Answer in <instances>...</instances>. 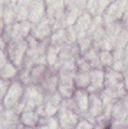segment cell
<instances>
[{
  "mask_svg": "<svg viewBox=\"0 0 128 129\" xmlns=\"http://www.w3.org/2000/svg\"><path fill=\"white\" fill-rule=\"evenodd\" d=\"M76 69L75 60H66L59 63L57 91L63 98L72 97L76 89L75 83Z\"/></svg>",
  "mask_w": 128,
  "mask_h": 129,
  "instance_id": "1",
  "label": "cell"
},
{
  "mask_svg": "<svg viewBox=\"0 0 128 129\" xmlns=\"http://www.w3.org/2000/svg\"><path fill=\"white\" fill-rule=\"evenodd\" d=\"M22 101L25 105L24 110H35L41 116H44L45 96L38 85L25 86Z\"/></svg>",
  "mask_w": 128,
  "mask_h": 129,
  "instance_id": "2",
  "label": "cell"
},
{
  "mask_svg": "<svg viewBox=\"0 0 128 129\" xmlns=\"http://www.w3.org/2000/svg\"><path fill=\"white\" fill-rule=\"evenodd\" d=\"M28 44L26 39L11 40L6 45V54L10 61L14 63L18 70L22 68Z\"/></svg>",
  "mask_w": 128,
  "mask_h": 129,
  "instance_id": "3",
  "label": "cell"
},
{
  "mask_svg": "<svg viewBox=\"0 0 128 129\" xmlns=\"http://www.w3.org/2000/svg\"><path fill=\"white\" fill-rule=\"evenodd\" d=\"M32 25L28 21L14 22L11 24L5 25L2 37L6 44L11 40L26 39L29 34Z\"/></svg>",
  "mask_w": 128,
  "mask_h": 129,
  "instance_id": "4",
  "label": "cell"
},
{
  "mask_svg": "<svg viewBox=\"0 0 128 129\" xmlns=\"http://www.w3.org/2000/svg\"><path fill=\"white\" fill-rule=\"evenodd\" d=\"M25 86L16 78L11 81L8 91L2 100L3 107L12 109L23 98Z\"/></svg>",
  "mask_w": 128,
  "mask_h": 129,
  "instance_id": "5",
  "label": "cell"
},
{
  "mask_svg": "<svg viewBox=\"0 0 128 129\" xmlns=\"http://www.w3.org/2000/svg\"><path fill=\"white\" fill-rule=\"evenodd\" d=\"M58 67L59 64L48 66L41 82L38 85L45 97L57 91Z\"/></svg>",
  "mask_w": 128,
  "mask_h": 129,
  "instance_id": "6",
  "label": "cell"
},
{
  "mask_svg": "<svg viewBox=\"0 0 128 129\" xmlns=\"http://www.w3.org/2000/svg\"><path fill=\"white\" fill-rule=\"evenodd\" d=\"M56 116L59 122L60 128L64 129L75 128L81 117L80 115L74 110L63 105L60 106Z\"/></svg>",
  "mask_w": 128,
  "mask_h": 129,
  "instance_id": "7",
  "label": "cell"
},
{
  "mask_svg": "<svg viewBox=\"0 0 128 129\" xmlns=\"http://www.w3.org/2000/svg\"><path fill=\"white\" fill-rule=\"evenodd\" d=\"M103 101L100 94H89L88 111L83 117L95 125L96 119L103 113Z\"/></svg>",
  "mask_w": 128,
  "mask_h": 129,
  "instance_id": "8",
  "label": "cell"
},
{
  "mask_svg": "<svg viewBox=\"0 0 128 129\" xmlns=\"http://www.w3.org/2000/svg\"><path fill=\"white\" fill-rule=\"evenodd\" d=\"M105 87V71L103 68H93L91 71V83L85 88L89 94H100Z\"/></svg>",
  "mask_w": 128,
  "mask_h": 129,
  "instance_id": "9",
  "label": "cell"
},
{
  "mask_svg": "<svg viewBox=\"0 0 128 129\" xmlns=\"http://www.w3.org/2000/svg\"><path fill=\"white\" fill-rule=\"evenodd\" d=\"M46 17V5L45 0H32L29 6L27 20L33 26Z\"/></svg>",
  "mask_w": 128,
  "mask_h": 129,
  "instance_id": "10",
  "label": "cell"
},
{
  "mask_svg": "<svg viewBox=\"0 0 128 129\" xmlns=\"http://www.w3.org/2000/svg\"><path fill=\"white\" fill-rule=\"evenodd\" d=\"M25 128L20 122V115L11 109L4 108L0 111V128Z\"/></svg>",
  "mask_w": 128,
  "mask_h": 129,
  "instance_id": "11",
  "label": "cell"
},
{
  "mask_svg": "<svg viewBox=\"0 0 128 129\" xmlns=\"http://www.w3.org/2000/svg\"><path fill=\"white\" fill-rule=\"evenodd\" d=\"M75 111L80 115L84 116L88 108L89 104V93L85 89L76 88L72 96Z\"/></svg>",
  "mask_w": 128,
  "mask_h": 129,
  "instance_id": "12",
  "label": "cell"
},
{
  "mask_svg": "<svg viewBox=\"0 0 128 129\" xmlns=\"http://www.w3.org/2000/svg\"><path fill=\"white\" fill-rule=\"evenodd\" d=\"M63 99V97L58 91L45 96L44 101V116H55L61 106Z\"/></svg>",
  "mask_w": 128,
  "mask_h": 129,
  "instance_id": "13",
  "label": "cell"
},
{
  "mask_svg": "<svg viewBox=\"0 0 128 129\" xmlns=\"http://www.w3.org/2000/svg\"><path fill=\"white\" fill-rule=\"evenodd\" d=\"M53 32V28L49 19L47 17H45L37 24L32 26L30 35L37 40L41 41L49 38Z\"/></svg>",
  "mask_w": 128,
  "mask_h": 129,
  "instance_id": "14",
  "label": "cell"
},
{
  "mask_svg": "<svg viewBox=\"0 0 128 129\" xmlns=\"http://www.w3.org/2000/svg\"><path fill=\"white\" fill-rule=\"evenodd\" d=\"M124 12L125 11L119 5L117 1L112 2L102 14L104 25L120 20L122 18Z\"/></svg>",
  "mask_w": 128,
  "mask_h": 129,
  "instance_id": "15",
  "label": "cell"
},
{
  "mask_svg": "<svg viewBox=\"0 0 128 129\" xmlns=\"http://www.w3.org/2000/svg\"><path fill=\"white\" fill-rule=\"evenodd\" d=\"M81 54L77 42L69 43L60 48L59 55V63L66 60H77Z\"/></svg>",
  "mask_w": 128,
  "mask_h": 129,
  "instance_id": "16",
  "label": "cell"
},
{
  "mask_svg": "<svg viewBox=\"0 0 128 129\" xmlns=\"http://www.w3.org/2000/svg\"><path fill=\"white\" fill-rule=\"evenodd\" d=\"M41 116L35 110H24L20 114V122L25 128H36Z\"/></svg>",
  "mask_w": 128,
  "mask_h": 129,
  "instance_id": "17",
  "label": "cell"
},
{
  "mask_svg": "<svg viewBox=\"0 0 128 129\" xmlns=\"http://www.w3.org/2000/svg\"><path fill=\"white\" fill-rule=\"evenodd\" d=\"M48 67V66L46 63H37L30 68L29 73L32 85H38L41 82L46 73Z\"/></svg>",
  "mask_w": 128,
  "mask_h": 129,
  "instance_id": "18",
  "label": "cell"
},
{
  "mask_svg": "<svg viewBox=\"0 0 128 129\" xmlns=\"http://www.w3.org/2000/svg\"><path fill=\"white\" fill-rule=\"evenodd\" d=\"M49 41H50V45L57 46L60 48L63 45L69 44L66 28H61L54 31L51 35V36L49 37Z\"/></svg>",
  "mask_w": 128,
  "mask_h": 129,
  "instance_id": "19",
  "label": "cell"
},
{
  "mask_svg": "<svg viewBox=\"0 0 128 129\" xmlns=\"http://www.w3.org/2000/svg\"><path fill=\"white\" fill-rule=\"evenodd\" d=\"M123 28H124V25L121 20L105 25L106 36L114 43V45H115L116 39L119 36L120 33L121 32V30L123 29Z\"/></svg>",
  "mask_w": 128,
  "mask_h": 129,
  "instance_id": "20",
  "label": "cell"
},
{
  "mask_svg": "<svg viewBox=\"0 0 128 129\" xmlns=\"http://www.w3.org/2000/svg\"><path fill=\"white\" fill-rule=\"evenodd\" d=\"M82 57L91 65L93 68H103L100 60V50L94 45L91 47L82 55Z\"/></svg>",
  "mask_w": 128,
  "mask_h": 129,
  "instance_id": "21",
  "label": "cell"
},
{
  "mask_svg": "<svg viewBox=\"0 0 128 129\" xmlns=\"http://www.w3.org/2000/svg\"><path fill=\"white\" fill-rule=\"evenodd\" d=\"M60 51V48L49 44L45 53V60L48 66H54L59 64Z\"/></svg>",
  "mask_w": 128,
  "mask_h": 129,
  "instance_id": "22",
  "label": "cell"
},
{
  "mask_svg": "<svg viewBox=\"0 0 128 129\" xmlns=\"http://www.w3.org/2000/svg\"><path fill=\"white\" fill-rule=\"evenodd\" d=\"M19 70L18 68L9 61L5 67L0 71V78L5 80L11 81L17 78Z\"/></svg>",
  "mask_w": 128,
  "mask_h": 129,
  "instance_id": "23",
  "label": "cell"
},
{
  "mask_svg": "<svg viewBox=\"0 0 128 129\" xmlns=\"http://www.w3.org/2000/svg\"><path fill=\"white\" fill-rule=\"evenodd\" d=\"M100 60L103 69L112 67L114 60L112 51L100 50Z\"/></svg>",
  "mask_w": 128,
  "mask_h": 129,
  "instance_id": "24",
  "label": "cell"
},
{
  "mask_svg": "<svg viewBox=\"0 0 128 129\" xmlns=\"http://www.w3.org/2000/svg\"><path fill=\"white\" fill-rule=\"evenodd\" d=\"M2 19L5 25L11 24L15 22V12L13 5L9 4L5 6L3 10Z\"/></svg>",
  "mask_w": 128,
  "mask_h": 129,
  "instance_id": "25",
  "label": "cell"
},
{
  "mask_svg": "<svg viewBox=\"0 0 128 129\" xmlns=\"http://www.w3.org/2000/svg\"><path fill=\"white\" fill-rule=\"evenodd\" d=\"M30 69L22 67L19 70L17 79L24 85V86H29L32 85L31 82V78H30Z\"/></svg>",
  "mask_w": 128,
  "mask_h": 129,
  "instance_id": "26",
  "label": "cell"
},
{
  "mask_svg": "<svg viewBox=\"0 0 128 129\" xmlns=\"http://www.w3.org/2000/svg\"><path fill=\"white\" fill-rule=\"evenodd\" d=\"M11 81L5 80L0 78V103H2V100L8 91Z\"/></svg>",
  "mask_w": 128,
  "mask_h": 129,
  "instance_id": "27",
  "label": "cell"
},
{
  "mask_svg": "<svg viewBox=\"0 0 128 129\" xmlns=\"http://www.w3.org/2000/svg\"><path fill=\"white\" fill-rule=\"evenodd\" d=\"M94 128V125L90 122L88 119H87L86 118L81 116L79 119V121L75 127V128Z\"/></svg>",
  "mask_w": 128,
  "mask_h": 129,
  "instance_id": "28",
  "label": "cell"
},
{
  "mask_svg": "<svg viewBox=\"0 0 128 129\" xmlns=\"http://www.w3.org/2000/svg\"><path fill=\"white\" fill-rule=\"evenodd\" d=\"M113 2V0H99L98 2V10L97 14L102 15L107 7Z\"/></svg>",
  "mask_w": 128,
  "mask_h": 129,
  "instance_id": "29",
  "label": "cell"
},
{
  "mask_svg": "<svg viewBox=\"0 0 128 129\" xmlns=\"http://www.w3.org/2000/svg\"><path fill=\"white\" fill-rule=\"evenodd\" d=\"M10 61L5 50L0 49V71L5 67V65Z\"/></svg>",
  "mask_w": 128,
  "mask_h": 129,
  "instance_id": "30",
  "label": "cell"
},
{
  "mask_svg": "<svg viewBox=\"0 0 128 129\" xmlns=\"http://www.w3.org/2000/svg\"><path fill=\"white\" fill-rule=\"evenodd\" d=\"M3 109H4V107H3L2 103H0V111H1V110H2Z\"/></svg>",
  "mask_w": 128,
  "mask_h": 129,
  "instance_id": "31",
  "label": "cell"
}]
</instances>
